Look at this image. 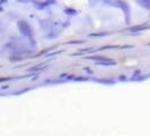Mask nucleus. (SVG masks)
Listing matches in <instances>:
<instances>
[{
  "mask_svg": "<svg viewBox=\"0 0 150 136\" xmlns=\"http://www.w3.org/2000/svg\"><path fill=\"white\" fill-rule=\"evenodd\" d=\"M105 3H111L112 6H115V7L120 8L123 12V14H124L125 22L128 24L131 22V9H130V6L128 5L127 1H124V0H106Z\"/></svg>",
  "mask_w": 150,
  "mask_h": 136,
  "instance_id": "nucleus-1",
  "label": "nucleus"
},
{
  "mask_svg": "<svg viewBox=\"0 0 150 136\" xmlns=\"http://www.w3.org/2000/svg\"><path fill=\"white\" fill-rule=\"evenodd\" d=\"M19 27H20V31H21V33L24 35H26L27 38H32V35H33L32 28L29 27V25L26 22H20L19 23Z\"/></svg>",
  "mask_w": 150,
  "mask_h": 136,
  "instance_id": "nucleus-2",
  "label": "nucleus"
},
{
  "mask_svg": "<svg viewBox=\"0 0 150 136\" xmlns=\"http://www.w3.org/2000/svg\"><path fill=\"white\" fill-rule=\"evenodd\" d=\"M40 26H41V28H43L44 31H50L51 28H53V27H56V24H53V22L50 20H40Z\"/></svg>",
  "mask_w": 150,
  "mask_h": 136,
  "instance_id": "nucleus-3",
  "label": "nucleus"
},
{
  "mask_svg": "<svg viewBox=\"0 0 150 136\" xmlns=\"http://www.w3.org/2000/svg\"><path fill=\"white\" fill-rule=\"evenodd\" d=\"M147 28H150V25H147V24H142V25H135L130 28L131 32H141V31H145Z\"/></svg>",
  "mask_w": 150,
  "mask_h": 136,
  "instance_id": "nucleus-4",
  "label": "nucleus"
},
{
  "mask_svg": "<svg viewBox=\"0 0 150 136\" xmlns=\"http://www.w3.org/2000/svg\"><path fill=\"white\" fill-rule=\"evenodd\" d=\"M135 2L146 9H150V0H135Z\"/></svg>",
  "mask_w": 150,
  "mask_h": 136,
  "instance_id": "nucleus-5",
  "label": "nucleus"
},
{
  "mask_svg": "<svg viewBox=\"0 0 150 136\" xmlns=\"http://www.w3.org/2000/svg\"><path fill=\"white\" fill-rule=\"evenodd\" d=\"M64 13L67 15H70V16H75V15L78 14V12L74 8H64Z\"/></svg>",
  "mask_w": 150,
  "mask_h": 136,
  "instance_id": "nucleus-6",
  "label": "nucleus"
},
{
  "mask_svg": "<svg viewBox=\"0 0 150 136\" xmlns=\"http://www.w3.org/2000/svg\"><path fill=\"white\" fill-rule=\"evenodd\" d=\"M107 33H105V32H103V33H92L90 34V37H103V35H106Z\"/></svg>",
  "mask_w": 150,
  "mask_h": 136,
  "instance_id": "nucleus-7",
  "label": "nucleus"
},
{
  "mask_svg": "<svg viewBox=\"0 0 150 136\" xmlns=\"http://www.w3.org/2000/svg\"><path fill=\"white\" fill-rule=\"evenodd\" d=\"M120 79H121V81H125V76H121Z\"/></svg>",
  "mask_w": 150,
  "mask_h": 136,
  "instance_id": "nucleus-8",
  "label": "nucleus"
}]
</instances>
